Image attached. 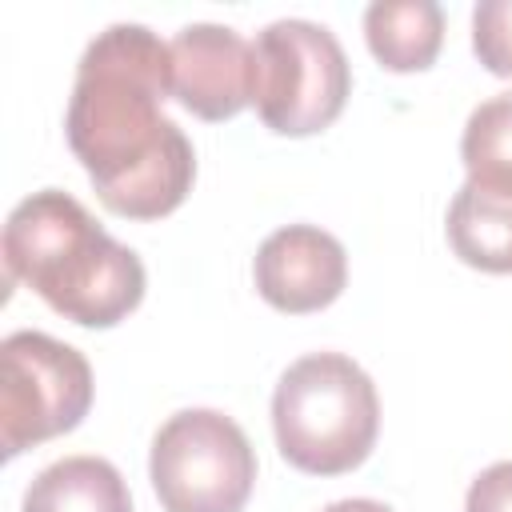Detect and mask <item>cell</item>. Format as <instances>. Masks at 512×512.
I'll use <instances>...</instances> for the list:
<instances>
[{
    "label": "cell",
    "mask_w": 512,
    "mask_h": 512,
    "mask_svg": "<svg viewBox=\"0 0 512 512\" xmlns=\"http://www.w3.org/2000/svg\"><path fill=\"white\" fill-rule=\"evenodd\" d=\"M172 96V52L148 24H108L76 64L64 112L72 156L100 204L128 220H160L196 180L192 140L160 112Z\"/></svg>",
    "instance_id": "obj_1"
},
{
    "label": "cell",
    "mask_w": 512,
    "mask_h": 512,
    "mask_svg": "<svg viewBox=\"0 0 512 512\" xmlns=\"http://www.w3.org/2000/svg\"><path fill=\"white\" fill-rule=\"evenodd\" d=\"M4 276L28 284L52 312L84 328H112L144 300L140 256L60 188L24 196L4 220Z\"/></svg>",
    "instance_id": "obj_2"
},
{
    "label": "cell",
    "mask_w": 512,
    "mask_h": 512,
    "mask_svg": "<svg viewBox=\"0 0 512 512\" xmlns=\"http://www.w3.org/2000/svg\"><path fill=\"white\" fill-rule=\"evenodd\" d=\"M272 432L280 456L308 476L360 468L380 432L372 376L344 352H308L292 360L272 392Z\"/></svg>",
    "instance_id": "obj_3"
},
{
    "label": "cell",
    "mask_w": 512,
    "mask_h": 512,
    "mask_svg": "<svg viewBox=\"0 0 512 512\" xmlns=\"http://www.w3.org/2000/svg\"><path fill=\"white\" fill-rule=\"evenodd\" d=\"M256 112L280 136H312L328 128L352 92V68L332 28L284 16L256 32Z\"/></svg>",
    "instance_id": "obj_4"
},
{
    "label": "cell",
    "mask_w": 512,
    "mask_h": 512,
    "mask_svg": "<svg viewBox=\"0 0 512 512\" xmlns=\"http://www.w3.org/2000/svg\"><path fill=\"white\" fill-rule=\"evenodd\" d=\"M148 476L164 512H240L256 484V452L232 416L180 408L152 436Z\"/></svg>",
    "instance_id": "obj_5"
},
{
    "label": "cell",
    "mask_w": 512,
    "mask_h": 512,
    "mask_svg": "<svg viewBox=\"0 0 512 512\" xmlns=\"http://www.w3.org/2000/svg\"><path fill=\"white\" fill-rule=\"evenodd\" d=\"M92 364L72 344L20 328L0 344V452L12 460L72 432L92 408Z\"/></svg>",
    "instance_id": "obj_6"
},
{
    "label": "cell",
    "mask_w": 512,
    "mask_h": 512,
    "mask_svg": "<svg viewBox=\"0 0 512 512\" xmlns=\"http://www.w3.org/2000/svg\"><path fill=\"white\" fill-rule=\"evenodd\" d=\"M172 96L200 120H228L256 96V52L228 24L196 20L172 40Z\"/></svg>",
    "instance_id": "obj_7"
},
{
    "label": "cell",
    "mask_w": 512,
    "mask_h": 512,
    "mask_svg": "<svg viewBox=\"0 0 512 512\" xmlns=\"http://www.w3.org/2000/svg\"><path fill=\"white\" fill-rule=\"evenodd\" d=\"M252 280L276 312H320L348 284V252L320 224H284L256 248Z\"/></svg>",
    "instance_id": "obj_8"
},
{
    "label": "cell",
    "mask_w": 512,
    "mask_h": 512,
    "mask_svg": "<svg viewBox=\"0 0 512 512\" xmlns=\"http://www.w3.org/2000/svg\"><path fill=\"white\" fill-rule=\"evenodd\" d=\"M24 512H132V492L112 460L64 456L32 476Z\"/></svg>",
    "instance_id": "obj_9"
},
{
    "label": "cell",
    "mask_w": 512,
    "mask_h": 512,
    "mask_svg": "<svg viewBox=\"0 0 512 512\" xmlns=\"http://www.w3.org/2000/svg\"><path fill=\"white\" fill-rule=\"evenodd\" d=\"M364 40L388 72H424L444 44L436 0H376L364 8Z\"/></svg>",
    "instance_id": "obj_10"
},
{
    "label": "cell",
    "mask_w": 512,
    "mask_h": 512,
    "mask_svg": "<svg viewBox=\"0 0 512 512\" xmlns=\"http://www.w3.org/2000/svg\"><path fill=\"white\" fill-rule=\"evenodd\" d=\"M448 244L452 252L480 272H512V200L480 192L476 184H460L448 204Z\"/></svg>",
    "instance_id": "obj_11"
},
{
    "label": "cell",
    "mask_w": 512,
    "mask_h": 512,
    "mask_svg": "<svg viewBox=\"0 0 512 512\" xmlns=\"http://www.w3.org/2000/svg\"><path fill=\"white\" fill-rule=\"evenodd\" d=\"M460 160L468 184L512 200V92H496L468 112Z\"/></svg>",
    "instance_id": "obj_12"
},
{
    "label": "cell",
    "mask_w": 512,
    "mask_h": 512,
    "mask_svg": "<svg viewBox=\"0 0 512 512\" xmlns=\"http://www.w3.org/2000/svg\"><path fill=\"white\" fill-rule=\"evenodd\" d=\"M472 52L492 76L512 80V0H480L472 8Z\"/></svg>",
    "instance_id": "obj_13"
},
{
    "label": "cell",
    "mask_w": 512,
    "mask_h": 512,
    "mask_svg": "<svg viewBox=\"0 0 512 512\" xmlns=\"http://www.w3.org/2000/svg\"><path fill=\"white\" fill-rule=\"evenodd\" d=\"M464 512H512V460L488 464L464 496Z\"/></svg>",
    "instance_id": "obj_14"
},
{
    "label": "cell",
    "mask_w": 512,
    "mask_h": 512,
    "mask_svg": "<svg viewBox=\"0 0 512 512\" xmlns=\"http://www.w3.org/2000/svg\"><path fill=\"white\" fill-rule=\"evenodd\" d=\"M320 512H392L384 500H372V496H348V500H332L324 504Z\"/></svg>",
    "instance_id": "obj_15"
}]
</instances>
